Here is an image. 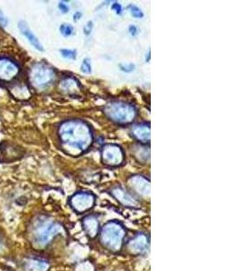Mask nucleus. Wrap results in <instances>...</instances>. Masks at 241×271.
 Returning <instances> with one entry per match:
<instances>
[{"instance_id": "12", "label": "nucleus", "mask_w": 241, "mask_h": 271, "mask_svg": "<svg viewBox=\"0 0 241 271\" xmlns=\"http://www.w3.org/2000/svg\"><path fill=\"white\" fill-rule=\"evenodd\" d=\"M132 133L137 140L142 143L150 141V127L147 124H139L134 126Z\"/></svg>"}, {"instance_id": "25", "label": "nucleus", "mask_w": 241, "mask_h": 271, "mask_svg": "<svg viewBox=\"0 0 241 271\" xmlns=\"http://www.w3.org/2000/svg\"><path fill=\"white\" fill-rule=\"evenodd\" d=\"M128 31L132 35L133 37H135V36H137V28L136 26H134V25H130L129 26Z\"/></svg>"}, {"instance_id": "15", "label": "nucleus", "mask_w": 241, "mask_h": 271, "mask_svg": "<svg viewBox=\"0 0 241 271\" xmlns=\"http://www.w3.org/2000/svg\"><path fill=\"white\" fill-rule=\"evenodd\" d=\"M48 268V263L38 259H30L26 263L27 271H46Z\"/></svg>"}, {"instance_id": "27", "label": "nucleus", "mask_w": 241, "mask_h": 271, "mask_svg": "<svg viewBox=\"0 0 241 271\" xmlns=\"http://www.w3.org/2000/svg\"><path fill=\"white\" fill-rule=\"evenodd\" d=\"M0 247H1V243H0Z\"/></svg>"}, {"instance_id": "24", "label": "nucleus", "mask_w": 241, "mask_h": 271, "mask_svg": "<svg viewBox=\"0 0 241 271\" xmlns=\"http://www.w3.org/2000/svg\"><path fill=\"white\" fill-rule=\"evenodd\" d=\"M58 8H59V10H61L63 13H67V12H69V10H70L68 5L65 4L64 2H60Z\"/></svg>"}, {"instance_id": "17", "label": "nucleus", "mask_w": 241, "mask_h": 271, "mask_svg": "<svg viewBox=\"0 0 241 271\" xmlns=\"http://www.w3.org/2000/svg\"><path fill=\"white\" fill-rule=\"evenodd\" d=\"M128 10H129L130 14L132 15L133 17L136 19H143L144 18L143 11L139 8H137V6H128Z\"/></svg>"}, {"instance_id": "16", "label": "nucleus", "mask_w": 241, "mask_h": 271, "mask_svg": "<svg viewBox=\"0 0 241 271\" xmlns=\"http://www.w3.org/2000/svg\"><path fill=\"white\" fill-rule=\"evenodd\" d=\"M60 32L65 37H71L74 33V28L70 24H63L60 27Z\"/></svg>"}, {"instance_id": "19", "label": "nucleus", "mask_w": 241, "mask_h": 271, "mask_svg": "<svg viewBox=\"0 0 241 271\" xmlns=\"http://www.w3.org/2000/svg\"><path fill=\"white\" fill-rule=\"evenodd\" d=\"M81 71L83 74H90L91 73V60L89 58H85L82 62V66H81Z\"/></svg>"}, {"instance_id": "22", "label": "nucleus", "mask_w": 241, "mask_h": 271, "mask_svg": "<svg viewBox=\"0 0 241 271\" xmlns=\"http://www.w3.org/2000/svg\"><path fill=\"white\" fill-rule=\"evenodd\" d=\"M9 24V20L6 18L5 15L3 14L2 11H0V27L6 28Z\"/></svg>"}, {"instance_id": "5", "label": "nucleus", "mask_w": 241, "mask_h": 271, "mask_svg": "<svg viewBox=\"0 0 241 271\" xmlns=\"http://www.w3.org/2000/svg\"><path fill=\"white\" fill-rule=\"evenodd\" d=\"M30 82L36 88H45L55 80V71L43 63L36 64L30 72Z\"/></svg>"}, {"instance_id": "13", "label": "nucleus", "mask_w": 241, "mask_h": 271, "mask_svg": "<svg viewBox=\"0 0 241 271\" xmlns=\"http://www.w3.org/2000/svg\"><path fill=\"white\" fill-rule=\"evenodd\" d=\"M83 227L87 234L91 237H95L99 231V221L95 216H87L83 219Z\"/></svg>"}, {"instance_id": "2", "label": "nucleus", "mask_w": 241, "mask_h": 271, "mask_svg": "<svg viewBox=\"0 0 241 271\" xmlns=\"http://www.w3.org/2000/svg\"><path fill=\"white\" fill-rule=\"evenodd\" d=\"M126 231L118 221H109L100 231V240L104 247L111 251H118L123 243Z\"/></svg>"}, {"instance_id": "26", "label": "nucleus", "mask_w": 241, "mask_h": 271, "mask_svg": "<svg viewBox=\"0 0 241 271\" xmlns=\"http://www.w3.org/2000/svg\"><path fill=\"white\" fill-rule=\"evenodd\" d=\"M82 14L81 13V12H76V13L74 14V16H73V18H74V21H78L79 19L82 18Z\"/></svg>"}, {"instance_id": "23", "label": "nucleus", "mask_w": 241, "mask_h": 271, "mask_svg": "<svg viewBox=\"0 0 241 271\" xmlns=\"http://www.w3.org/2000/svg\"><path fill=\"white\" fill-rule=\"evenodd\" d=\"M92 29H93V23H92V21H89L87 23L86 26L84 27V33H85V35L89 36L91 34V31H92Z\"/></svg>"}, {"instance_id": "9", "label": "nucleus", "mask_w": 241, "mask_h": 271, "mask_svg": "<svg viewBox=\"0 0 241 271\" xmlns=\"http://www.w3.org/2000/svg\"><path fill=\"white\" fill-rule=\"evenodd\" d=\"M148 248V239L146 235L139 234L131 239L128 244V250L133 254L146 252Z\"/></svg>"}, {"instance_id": "14", "label": "nucleus", "mask_w": 241, "mask_h": 271, "mask_svg": "<svg viewBox=\"0 0 241 271\" xmlns=\"http://www.w3.org/2000/svg\"><path fill=\"white\" fill-rule=\"evenodd\" d=\"M113 194L114 196L117 198L119 202H122L125 205L135 206L137 203V201L129 193L125 192L123 189H115L113 190Z\"/></svg>"}, {"instance_id": "21", "label": "nucleus", "mask_w": 241, "mask_h": 271, "mask_svg": "<svg viewBox=\"0 0 241 271\" xmlns=\"http://www.w3.org/2000/svg\"><path fill=\"white\" fill-rule=\"evenodd\" d=\"M111 9L116 12V14L121 15L123 12V9H122V6L120 5L118 2H114L112 6H111Z\"/></svg>"}, {"instance_id": "8", "label": "nucleus", "mask_w": 241, "mask_h": 271, "mask_svg": "<svg viewBox=\"0 0 241 271\" xmlns=\"http://www.w3.org/2000/svg\"><path fill=\"white\" fill-rule=\"evenodd\" d=\"M19 74V65L9 58H0V80L11 81Z\"/></svg>"}, {"instance_id": "1", "label": "nucleus", "mask_w": 241, "mask_h": 271, "mask_svg": "<svg viewBox=\"0 0 241 271\" xmlns=\"http://www.w3.org/2000/svg\"><path fill=\"white\" fill-rule=\"evenodd\" d=\"M59 138L69 153L78 156L89 150L93 142L91 126L81 120H69L60 126Z\"/></svg>"}, {"instance_id": "7", "label": "nucleus", "mask_w": 241, "mask_h": 271, "mask_svg": "<svg viewBox=\"0 0 241 271\" xmlns=\"http://www.w3.org/2000/svg\"><path fill=\"white\" fill-rule=\"evenodd\" d=\"M95 203V196L91 193L79 192L70 199V205L79 213L89 211Z\"/></svg>"}, {"instance_id": "18", "label": "nucleus", "mask_w": 241, "mask_h": 271, "mask_svg": "<svg viewBox=\"0 0 241 271\" xmlns=\"http://www.w3.org/2000/svg\"><path fill=\"white\" fill-rule=\"evenodd\" d=\"M62 56L66 58V59H70V60H75L76 59V56H77V53L75 50H70V49H63V50L60 51Z\"/></svg>"}, {"instance_id": "4", "label": "nucleus", "mask_w": 241, "mask_h": 271, "mask_svg": "<svg viewBox=\"0 0 241 271\" xmlns=\"http://www.w3.org/2000/svg\"><path fill=\"white\" fill-rule=\"evenodd\" d=\"M62 231V226L53 221H44L34 229L33 238L39 247H45Z\"/></svg>"}, {"instance_id": "11", "label": "nucleus", "mask_w": 241, "mask_h": 271, "mask_svg": "<svg viewBox=\"0 0 241 271\" xmlns=\"http://www.w3.org/2000/svg\"><path fill=\"white\" fill-rule=\"evenodd\" d=\"M19 28L21 34L27 37L28 41L30 42V44L32 45L37 50L43 52L45 51L44 46L41 44V42L39 41V39L36 37V35L31 31V29L28 28V24L25 21H20L19 23Z\"/></svg>"}, {"instance_id": "6", "label": "nucleus", "mask_w": 241, "mask_h": 271, "mask_svg": "<svg viewBox=\"0 0 241 271\" xmlns=\"http://www.w3.org/2000/svg\"><path fill=\"white\" fill-rule=\"evenodd\" d=\"M101 156L103 164L109 166H120L122 165L125 158L122 148L115 144H109L103 147L101 150Z\"/></svg>"}, {"instance_id": "20", "label": "nucleus", "mask_w": 241, "mask_h": 271, "mask_svg": "<svg viewBox=\"0 0 241 271\" xmlns=\"http://www.w3.org/2000/svg\"><path fill=\"white\" fill-rule=\"evenodd\" d=\"M119 67H120V70L125 73H132L136 68V66L133 64H121L119 65Z\"/></svg>"}, {"instance_id": "3", "label": "nucleus", "mask_w": 241, "mask_h": 271, "mask_svg": "<svg viewBox=\"0 0 241 271\" xmlns=\"http://www.w3.org/2000/svg\"><path fill=\"white\" fill-rule=\"evenodd\" d=\"M104 112L109 119L118 124H129L137 116L135 107L122 101H112L107 104Z\"/></svg>"}, {"instance_id": "10", "label": "nucleus", "mask_w": 241, "mask_h": 271, "mask_svg": "<svg viewBox=\"0 0 241 271\" xmlns=\"http://www.w3.org/2000/svg\"><path fill=\"white\" fill-rule=\"evenodd\" d=\"M130 183H131L132 188L137 193L141 194V195H144V196L149 195V193H150V184L144 176H140V175L132 176L131 179H130Z\"/></svg>"}]
</instances>
